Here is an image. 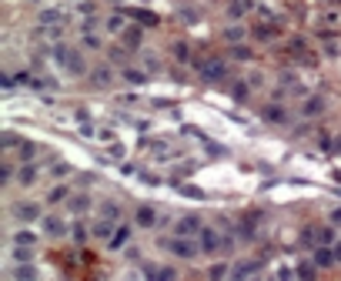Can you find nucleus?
Returning <instances> with one entry per match:
<instances>
[{"instance_id":"1","label":"nucleus","mask_w":341,"mask_h":281,"mask_svg":"<svg viewBox=\"0 0 341 281\" xmlns=\"http://www.w3.org/2000/svg\"><path fill=\"white\" fill-rule=\"evenodd\" d=\"M54 60L60 67H67V74H74V77H80V74L87 71V64H84V54L74 47H64V44H57L54 47Z\"/></svg>"},{"instance_id":"2","label":"nucleus","mask_w":341,"mask_h":281,"mask_svg":"<svg viewBox=\"0 0 341 281\" xmlns=\"http://www.w3.org/2000/svg\"><path fill=\"white\" fill-rule=\"evenodd\" d=\"M198 77L207 80V84H218V80L228 77V64H224L221 57H204V60H198Z\"/></svg>"},{"instance_id":"3","label":"nucleus","mask_w":341,"mask_h":281,"mask_svg":"<svg viewBox=\"0 0 341 281\" xmlns=\"http://www.w3.org/2000/svg\"><path fill=\"white\" fill-rule=\"evenodd\" d=\"M164 248L171 251V255L184 258V261H191V258H198V255H201V244H198V238H184V234H174L171 241H164Z\"/></svg>"},{"instance_id":"4","label":"nucleus","mask_w":341,"mask_h":281,"mask_svg":"<svg viewBox=\"0 0 341 281\" xmlns=\"http://www.w3.org/2000/svg\"><path fill=\"white\" fill-rule=\"evenodd\" d=\"M198 244H201V255H218V251H221V244H224V234H218L214 228H201Z\"/></svg>"},{"instance_id":"5","label":"nucleus","mask_w":341,"mask_h":281,"mask_svg":"<svg viewBox=\"0 0 341 281\" xmlns=\"http://www.w3.org/2000/svg\"><path fill=\"white\" fill-rule=\"evenodd\" d=\"M201 217L198 214H184V217H177V225H174V234H184V238H198L201 234Z\"/></svg>"},{"instance_id":"6","label":"nucleus","mask_w":341,"mask_h":281,"mask_svg":"<svg viewBox=\"0 0 341 281\" xmlns=\"http://www.w3.org/2000/svg\"><path fill=\"white\" fill-rule=\"evenodd\" d=\"M134 225L137 228H154L158 225V211H154L151 204H141V208L134 211Z\"/></svg>"},{"instance_id":"7","label":"nucleus","mask_w":341,"mask_h":281,"mask_svg":"<svg viewBox=\"0 0 341 281\" xmlns=\"http://www.w3.org/2000/svg\"><path fill=\"white\" fill-rule=\"evenodd\" d=\"M315 265H318V268L338 265V258H334V248H331V244H318V248H315Z\"/></svg>"},{"instance_id":"8","label":"nucleus","mask_w":341,"mask_h":281,"mask_svg":"<svg viewBox=\"0 0 341 281\" xmlns=\"http://www.w3.org/2000/svg\"><path fill=\"white\" fill-rule=\"evenodd\" d=\"M40 225H44V231H47L50 238H60V234L67 231V225H64L57 214H44V217H40Z\"/></svg>"},{"instance_id":"9","label":"nucleus","mask_w":341,"mask_h":281,"mask_svg":"<svg viewBox=\"0 0 341 281\" xmlns=\"http://www.w3.org/2000/svg\"><path fill=\"white\" fill-rule=\"evenodd\" d=\"M37 24L40 27H54V24H64V10L60 7H47L37 14Z\"/></svg>"},{"instance_id":"10","label":"nucleus","mask_w":341,"mask_h":281,"mask_svg":"<svg viewBox=\"0 0 341 281\" xmlns=\"http://www.w3.org/2000/svg\"><path fill=\"white\" fill-rule=\"evenodd\" d=\"M254 0H228V17L231 20H241L244 14H251Z\"/></svg>"},{"instance_id":"11","label":"nucleus","mask_w":341,"mask_h":281,"mask_svg":"<svg viewBox=\"0 0 341 281\" xmlns=\"http://www.w3.org/2000/svg\"><path fill=\"white\" fill-rule=\"evenodd\" d=\"M127 241H131V225H117V231L111 234V241H107V248H111V251H120Z\"/></svg>"},{"instance_id":"12","label":"nucleus","mask_w":341,"mask_h":281,"mask_svg":"<svg viewBox=\"0 0 341 281\" xmlns=\"http://www.w3.org/2000/svg\"><path fill=\"white\" fill-rule=\"evenodd\" d=\"M14 217H17V221H37L40 208H37V204H30V201H24V204H17V208H14Z\"/></svg>"},{"instance_id":"13","label":"nucleus","mask_w":341,"mask_h":281,"mask_svg":"<svg viewBox=\"0 0 341 281\" xmlns=\"http://www.w3.org/2000/svg\"><path fill=\"white\" fill-rule=\"evenodd\" d=\"M37 174H40V171H37V164H34V161H24V168L17 171V181H20L24 188H30L34 181H37Z\"/></svg>"},{"instance_id":"14","label":"nucleus","mask_w":341,"mask_h":281,"mask_svg":"<svg viewBox=\"0 0 341 281\" xmlns=\"http://www.w3.org/2000/svg\"><path fill=\"white\" fill-rule=\"evenodd\" d=\"M321 111H325V97H318V94H311L308 101L301 104V114H304V117H318Z\"/></svg>"},{"instance_id":"15","label":"nucleus","mask_w":341,"mask_h":281,"mask_svg":"<svg viewBox=\"0 0 341 281\" xmlns=\"http://www.w3.org/2000/svg\"><path fill=\"white\" fill-rule=\"evenodd\" d=\"M261 117L268 120V124H285L288 114H285V107H281V104H268V107L261 111Z\"/></svg>"},{"instance_id":"16","label":"nucleus","mask_w":341,"mask_h":281,"mask_svg":"<svg viewBox=\"0 0 341 281\" xmlns=\"http://www.w3.org/2000/svg\"><path fill=\"white\" fill-rule=\"evenodd\" d=\"M111 80H114L111 67H94V71H90V84H94V87H107Z\"/></svg>"},{"instance_id":"17","label":"nucleus","mask_w":341,"mask_h":281,"mask_svg":"<svg viewBox=\"0 0 341 281\" xmlns=\"http://www.w3.org/2000/svg\"><path fill=\"white\" fill-rule=\"evenodd\" d=\"M114 231H117V225H114L111 217H101V221L94 225V238H101V241H111Z\"/></svg>"},{"instance_id":"18","label":"nucleus","mask_w":341,"mask_h":281,"mask_svg":"<svg viewBox=\"0 0 341 281\" xmlns=\"http://www.w3.org/2000/svg\"><path fill=\"white\" fill-rule=\"evenodd\" d=\"M120 77H124L127 84H134V87H144V84H147V74L137 71V67H124V71H120Z\"/></svg>"},{"instance_id":"19","label":"nucleus","mask_w":341,"mask_h":281,"mask_svg":"<svg viewBox=\"0 0 341 281\" xmlns=\"http://www.w3.org/2000/svg\"><path fill=\"white\" fill-rule=\"evenodd\" d=\"M315 241H318V244H334V241H338V234H334V225H321V228H315Z\"/></svg>"},{"instance_id":"20","label":"nucleus","mask_w":341,"mask_h":281,"mask_svg":"<svg viewBox=\"0 0 341 281\" xmlns=\"http://www.w3.org/2000/svg\"><path fill=\"white\" fill-rule=\"evenodd\" d=\"M258 271H261L258 261H241L238 268H231V278H247V274H258Z\"/></svg>"},{"instance_id":"21","label":"nucleus","mask_w":341,"mask_h":281,"mask_svg":"<svg viewBox=\"0 0 341 281\" xmlns=\"http://www.w3.org/2000/svg\"><path fill=\"white\" fill-rule=\"evenodd\" d=\"M124 14H131L134 20H141L144 27H158V14H151V10H124Z\"/></svg>"},{"instance_id":"22","label":"nucleus","mask_w":341,"mask_h":281,"mask_svg":"<svg viewBox=\"0 0 341 281\" xmlns=\"http://www.w3.org/2000/svg\"><path fill=\"white\" fill-rule=\"evenodd\" d=\"M67 208H71L74 214H84V211L90 208V198H87V194H74V198H71V204H67Z\"/></svg>"},{"instance_id":"23","label":"nucleus","mask_w":341,"mask_h":281,"mask_svg":"<svg viewBox=\"0 0 341 281\" xmlns=\"http://www.w3.org/2000/svg\"><path fill=\"white\" fill-rule=\"evenodd\" d=\"M120 37H124L127 47H137V44H141V27H124V30H120Z\"/></svg>"},{"instance_id":"24","label":"nucleus","mask_w":341,"mask_h":281,"mask_svg":"<svg viewBox=\"0 0 341 281\" xmlns=\"http://www.w3.org/2000/svg\"><path fill=\"white\" fill-rule=\"evenodd\" d=\"M101 217L117 221V217H120V204H117V201H104V204H101Z\"/></svg>"},{"instance_id":"25","label":"nucleus","mask_w":341,"mask_h":281,"mask_svg":"<svg viewBox=\"0 0 341 281\" xmlns=\"http://www.w3.org/2000/svg\"><path fill=\"white\" fill-rule=\"evenodd\" d=\"M34 258V248L30 244H14V261H20V265H27Z\"/></svg>"},{"instance_id":"26","label":"nucleus","mask_w":341,"mask_h":281,"mask_svg":"<svg viewBox=\"0 0 341 281\" xmlns=\"http://www.w3.org/2000/svg\"><path fill=\"white\" fill-rule=\"evenodd\" d=\"M67 198H71L67 184H57V188H50V194H47V201H50V204H60V201H67Z\"/></svg>"},{"instance_id":"27","label":"nucleus","mask_w":341,"mask_h":281,"mask_svg":"<svg viewBox=\"0 0 341 281\" xmlns=\"http://www.w3.org/2000/svg\"><path fill=\"white\" fill-rule=\"evenodd\" d=\"M10 244H30L34 248V244H37V234L34 231H17L14 238H10Z\"/></svg>"},{"instance_id":"28","label":"nucleus","mask_w":341,"mask_h":281,"mask_svg":"<svg viewBox=\"0 0 341 281\" xmlns=\"http://www.w3.org/2000/svg\"><path fill=\"white\" fill-rule=\"evenodd\" d=\"M224 40H228V44H241V40H244V27H228V30H224Z\"/></svg>"},{"instance_id":"29","label":"nucleus","mask_w":341,"mask_h":281,"mask_svg":"<svg viewBox=\"0 0 341 281\" xmlns=\"http://www.w3.org/2000/svg\"><path fill=\"white\" fill-rule=\"evenodd\" d=\"M124 14H114V17H107V30H111V34H120V30H124Z\"/></svg>"},{"instance_id":"30","label":"nucleus","mask_w":341,"mask_h":281,"mask_svg":"<svg viewBox=\"0 0 341 281\" xmlns=\"http://www.w3.org/2000/svg\"><path fill=\"white\" fill-rule=\"evenodd\" d=\"M247 87H251L247 80H238V84L231 87V97H234V101H244V97H247Z\"/></svg>"},{"instance_id":"31","label":"nucleus","mask_w":341,"mask_h":281,"mask_svg":"<svg viewBox=\"0 0 341 281\" xmlns=\"http://www.w3.org/2000/svg\"><path fill=\"white\" fill-rule=\"evenodd\" d=\"M174 57L181 60V64H184V60H191V47L184 44V40H177V44H174Z\"/></svg>"},{"instance_id":"32","label":"nucleus","mask_w":341,"mask_h":281,"mask_svg":"<svg viewBox=\"0 0 341 281\" xmlns=\"http://www.w3.org/2000/svg\"><path fill=\"white\" fill-rule=\"evenodd\" d=\"M231 57H234V60H251V50H247L244 44H234V47H231Z\"/></svg>"},{"instance_id":"33","label":"nucleus","mask_w":341,"mask_h":281,"mask_svg":"<svg viewBox=\"0 0 341 281\" xmlns=\"http://www.w3.org/2000/svg\"><path fill=\"white\" fill-rule=\"evenodd\" d=\"M228 274H231L228 265H211L207 268V278H228Z\"/></svg>"},{"instance_id":"34","label":"nucleus","mask_w":341,"mask_h":281,"mask_svg":"<svg viewBox=\"0 0 341 281\" xmlns=\"http://www.w3.org/2000/svg\"><path fill=\"white\" fill-rule=\"evenodd\" d=\"M84 47L101 50V37H97V34H90V30H84Z\"/></svg>"},{"instance_id":"35","label":"nucleus","mask_w":341,"mask_h":281,"mask_svg":"<svg viewBox=\"0 0 341 281\" xmlns=\"http://www.w3.org/2000/svg\"><path fill=\"white\" fill-rule=\"evenodd\" d=\"M34 274H37V268L24 265V268H17V271H14V278H17V281H27V278H34Z\"/></svg>"},{"instance_id":"36","label":"nucleus","mask_w":341,"mask_h":281,"mask_svg":"<svg viewBox=\"0 0 341 281\" xmlns=\"http://www.w3.org/2000/svg\"><path fill=\"white\" fill-rule=\"evenodd\" d=\"M34 154H37V144L24 141V144H20V158H24V161H34Z\"/></svg>"},{"instance_id":"37","label":"nucleus","mask_w":341,"mask_h":281,"mask_svg":"<svg viewBox=\"0 0 341 281\" xmlns=\"http://www.w3.org/2000/svg\"><path fill=\"white\" fill-rule=\"evenodd\" d=\"M50 174H54V177H67V174H71V168L60 164V161H54V164H50Z\"/></svg>"},{"instance_id":"38","label":"nucleus","mask_w":341,"mask_h":281,"mask_svg":"<svg viewBox=\"0 0 341 281\" xmlns=\"http://www.w3.org/2000/svg\"><path fill=\"white\" fill-rule=\"evenodd\" d=\"M174 278H177L174 268H158V281H174Z\"/></svg>"},{"instance_id":"39","label":"nucleus","mask_w":341,"mask_h":281,"mask_svg":"<svg viewBox=\"0 0 341 281\" xmlns=\"http://www.w3.org/2000/svg\"><path fill=\"white\" fill-rule=\"evenodd\" d=\"M107 158H111V161H120V158H124V147L111 141V147H107Z\"/></svg>"},{"instance_id":"40","label":"nucleus","mask_w":341,"mask_h":281,"mask_svg":"<svg viewBox=\"0 0 341 281\" xmlns=\"http://www.w3.org/2000/svg\"><path fill=\"white\" fill-rule=\"evenodd\" d=\"M74 241H87V228L84 225H74Z\"/></svg>"},{"instance_id":"41","label":"nucleus","mask_w":341,"mask_h":281,"mask_svg":"<svg viewBox=\"0 0 341 281\" xmlns=\"http://www.w3.org/2000/svg\"><path fill=\"white\" fill-rule=\"evenodd\" d=\"M298 274L301 278H315V265H298Z\"/></svg>"},{"instance_id":"42","label":"nucleus","mask_w":341,"mask_h":281,"mask_svg":"<svg viewBox=\"0 0 341 281\" xmlns=\"http://www.w3.org/2000/svg\"><path fill=\"white\" fill-rule=\"evenodd\" d=\"M10 177H14V171L4 164V168H0V181H4V184H10Z\"/></svg>"},{"instance_id":"43","label":"nucleus","mask_w":341,"mask_h":281,"mask_svg":"<svg viewBox=\"0 0 341 281\" xmlns=\"http://www.w3.org/2000/svg\"><path fill=\"white\" fill-rule=\"evenodd\" d=\"M181 17H184V20H198L201 14H198V10H191V7H184V10H181Z\"/></svg>"},{"instance_id":"44","label":"nucleus","mask_w":341,"mask_h":281,"mask_svg":"<svg viewBox=\"0 0 341 281\" xmlns=\"http://www.w3.org/2000/svg\"><path fill=\"white\" fill-rule=\"evenodd\" d=\"M14 144H20V141H17V134L7 131V134H4V147H14Z\"/></svg>"},{"instance_id":"45","label":"nucleus","mask_w":341,"mask_h":281,"mask_svg":"<svg viewBox=\"0 0 341 281\" xmlns=\"http://www.w3.org/2000/svg\"><path fill=\"white\" fill-rule=\"evenodd\" d=\"M328 151H334V154H341V137H334V141H328Z\"/></svg>"},{"instance_id":"46","label":"nucleus","mask_w":341,"mask_h":281,"mask_svg":"<svg viewBox=\"0 0 341 281\" xmlns=\"http://www.w3.org/2000/svg\"><path fill=\"white\" fill-rule=\"evenodd\" d=\"M331 248H334V258H338V265H341V241H334Z\"/></svg>"},{"instance_id":"47","label":"nucleus","mask_w":341,"mask_h":281,"mask_svg":"<svg viewBox=\"0 0 341 281\" xmlns=\"http://www.w3.org/2000/svg\"><path fill=\"white\" fill-rule=\"evenodd\" d=\"M331 225H341V208H338V211H334V214H331Z\"/></svg>"}]
</instances>
